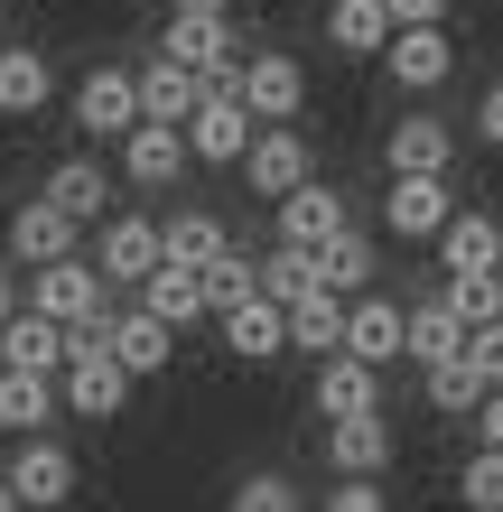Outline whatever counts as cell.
Instances as JSON below:
<instances>
[{
    "mask_svg": "<svg viewBox=\"0 0 503 512\" xmlns=\"http://www.w3.org/2000/svg\"><path fill=\"white\" fill-rule=\"evenodd\" d=\"M252 131H261V112L243 103V66H233V75H205V94H196V112H187V159H205V168H243Z\"/></svg>",
    "mask_w": 503,
    "mask_h": 512,
    "instance_id": "1",
    "label": "cell"
},
{
    "mask_svg": "<svg viewBox=\"0 0 503 512\" xmlns=\"http://www.w3.org/2000/svg\"><path fill=\"white\" fill-rule=\"evenodd\" d=\"M56 401H66L75 419H122V410H131V373H122V354L103 345V317L75 326L66 373H56Z\"/></svg>",
    "mask_w": 503,
    "mask_h": 512,
    "instance_id": "2",
    "label": "cell"
},
{
    "mask_svg": "<svg viewBox=\"0 0 503 512\" xmlns=\"http://www.w3.org/2000/svg\"><path fill=\"white\" fill-rule=\"evenodd\" d=\"M28 308H47L56 326H94V317H112V280L84 252H56L28 270Z\"/></svg>",
    "mask_w": 503,
    "mask_h": 512,
    "instance_id": "3",
    "label": "cell"
},
{
    "mask_svg": "<svg viewBox=\"0 0 503 512\" xmlns=\"http://www.w3.org/2000/svg\"><path fill=\"white\" fill-rule=\"evenodd\" d=\"M448 215H457L448 168H392V187H382V233H392V243H438Z\"/></svg>",
    "mask_w": 503,
    "mask_h": 512,
    "instance_id": "4",
    "label": "cell"
},
{
    "mask_svg": "<svg viewBox=\"0 0 503 512\" xmlns=\"http://www.w3.org/2000/svg\"><path fill=\"white\" fill-rule=\"evenodd\" d=\"M382 75H392L410 103L438 94V84L457 75V38H448V19H410V28H392V47H382Z\"/></svg>",
    "mask_w": 503,
    "mask_h": 512,
    "instance_id": "5",
    "label": "cell"
},
{
    "mask_svg": "<svg viewBox=\"0 0 503 512\" xmlns=\"http://www.w3.org/2000/svg\"><path fill=\"white\" fill-rule=\"evenodd\" d=\"M299 177H317L308 131H299V122H261V131H252V149H243V187H252L261 205H280Z\"/></svg>",
    "mask_w": 503,
    "mask_h": 512,
    "instance_id": "6",
    "label": "cell"
},
{
    "mask_svg": "<svg viewBox=\"0 0 503 512\" xmlns=\"http://www.w3.org/2000/svg\"><path fill=\"white\" fill-rule=\"evenodd\" d=\"M103 345L122 354V373H131V382H159V373L177 364V326L150 308V298H140V308H122V317H103Z\"/></svg>",
    "mask_w": 503,
    "mask_h": 512,
    "instance_id": "7",
    "label": "cell"
},
{
    "mask_svg": "<svg viewBox=\"0 0 503 512\" xmlns=\"http://www.w3.org/2000/svg\"><path fill=\"white\" fill-rule=\"evenodd\" d=\"M215 336H224L233 364H280V354H289V308L252 289V298H233V308L215 317Z\"/></svg>",
    "mask_w": 503,
    "mask_h": 512,
    "instance_id": "8",
    "label": "cell"
},
{
    "mask_svg": "<svg viewBox=\"0 0 503 512\" xmlns=\"http://www.w3.org/2000/svg\"><path fill=\"white\" fill-rule=\"evenodd\" d=\"M131 122H140V75L131 66H94L75 84V131L84 140H122Z\"/></svg>",
    "mask_w": 503,
    "mask_h": 512,
    "instance_id": "9",
    "label": "cell"
},
{
    "mask_svg": "<svg viewBox=\"0 0 503 512\" xmlns=\"http://www.w3.org/2000/svg\"><path fill=\"white\" fill-rule=\"evenodd\" d=\"M308 410L317 419H354V410H382V364H364V354H317V382H308Z\"/></svg>",
    "mask_w": 503,
    "mask_h": 512,
    "instance_id": "10",
    "label": "cell"
},
{
    "mask_svg": "<svg viewBox=\"0 0 503 512\" xmlns=\"http://www.w3.org/2000/svg\"><path fill=\"white\" fill-rule=\"evenodd\" d=\"M243 103L261 112V122H299V112H308V66H299L289 47L243 56Z\"/></svg>",
    "mask_w": 503,
    "mask_h": 512,
    "instance_id": "11",
    "label": "cell"
},
{
    "mask_svg": "<svg viewBox=\"0 0 503 512\" xmlns=\"http://www.w3.org/2000/svg\"><path fill=\"white\" fill-rule=\"evenodd\" d=\"M159 47L196 75H233V10H168Z\"/></svg>",
    "mask_w": 503,
    "mask_h": 512,
    "instance_id": "12",
    "label": "cell"
},
{
    "mask_svg": "<svg viewBox=\"0 0 503 512\" xmlns=\"http://www.w3.org/2000/svg\"><path fill=\"white\" fill-rule=\"evenodd\" d=\"M122 177L131 187H177V177H187V122H150V112H140L122 131Z\"/></svg>",
    "mask_w": 503,
    "mask_h": 512,
    "instance_id": "13",
    "label": "cell"
},
{
    "mask_svg": "<svg viewBox=\"0 0 503 512\" xmlns=\"http://www.w3.org/2000/svg\"><path fill=\"white\" fill-rule=\"evenodd\" d=\"M150 261H159V224L150 215H103L94 224V270H103V280L140 289V280H150Z\"/></svg>",
    "mask_w": 503,
    "mask_h": 512,
    "instance_id": "14",
    "label": "cell"
},
{
    "mask_svg": "<svg viewBox=\"0 0 503 512\" xmlns=\"http://www.w3.org/2000/svg\"><path fill=\"white\" fill-rule=\"evenodd\" d=\"M66 345H75V326H56L47 308L0 317V364H19V373H66Z\"/></svg>",
    "mask_w": 503,
    "mask_h": 512,
    "instance_id": "15",
    "label": "cell"
},
{
    "mask_svg": "<svg viewBox=\"0 0 503 512\" xmlns=\"http://www.w3.org/2000/svg\"><path fill=\"white\" fill-rule=\"evenodd\" d=\"M401 336H410L401 298H373V289L345 298V354H364V364H401Z\"/></svg>",
    "mask_w": 503,
    "mask_h": 512,
    "instance_id": "16",
    "label": "cell"
},
{
    "mask_svg": "<svg viewBox=\"0 0 503 512\" xmlns=\"http://www.w3.org/2000/svg\"><path fill=\"white\" fill-rule=\"evenodd\" d=\"M10 485H19V503H38V512H47V503H75V485H84V475H75V457H66V447L38 429V438H19Z\"/></svg>",
    "mask_w": 503,
    "mask_h": 512,
    "instance_id": "17",
    "label": "cell"
},
{
    "mask_svg": "<svg viewBox=\"0 0 503 512\" xmlns=\"http://www.w3.org/2000/svg\"><path fill=\"white\" fill-rule=\"evenodd\" d=\"M327 466L336 475H392V419H382V410L327 419Z\"/></svg>",
    "mask_w": 503,
    "mask_h": 512,
    "instance_id": "18",
    "label": "cell"
},
{
    "mask_svg": "<svg viewBox=\"0 0 503 512\" xmlns=\"http://www.w3.org/2000/svg\"><path fill=\"white\" fill-rule=\"evenodd\" d=\"M75 233H84V224H75L56 196H28L19 215H10V261L38 270V261H56V252H75Z\"/></svg>",
    "mask_w": 503,
    "mask_h": 512,
    "instance_id": "19",
    "label": "cell"
},
{
    "mask_svg": "<svg viewBox=\"0 0 503 512\" xmlns=\"http://www.w3.org/2000/svg\"><path fill=\"white\" fill-rule=\"evenodd\" d=\"M56 103V66L38 47H0V122H38Z\"/></svg>",
    "mask_w": 503,
    "mask_h": 512,
    "instance_id": "20",
    "label": "cell"
},
{
    "mask_svg": "<svg viewBox=\"0 0 503 512\" xmlns=\"http://www.w3.org/2000/svg\"><path fill=\"white\" fill-rule=\"evenodd\" d=\"M140 298H150L177 336H187V326H205V270H196V261H168V252H159L150 280H140Z\"/></svg>",
    "mask_w": 503,
    "mask_h": 512,
    "instance_id": "21",
    "label": "cell"
},
{
    "mask_svg": "<svg viewBox=\"0 0 503 512\" xmlns=\"http://www.w3.org/2000/svg\"><path fill=\"white\" fill-rule=\"evenodd\" d=\"M336 224H354V215H345V196H336V187H317V177H299V187L280 196V243H308V252H317Z\"/></svg>",
    "mask_w": 503,
    "mask_h": 512,
    "instance_id": "22",
    "label": "cell"
},
{
    "mask_svg": "<svg viewBox=\"0 0 503 512\" xmlns=\"http://www.w3.org/2000/svg\"><path fill=\"white\" fill-rule=\"evenodd\" d=\"M56 410H66V401H56V373H19V364H0V429H10V438H38Z\"/></svg>",
    "mask_w": 503,
    "mask_h": 512,
    "instance_id": "23",
    "label": "cell"
},
{
    "mask_svg": "<svg viewBox=\"0 0 503 512\" xmlns=\"http://www.w3.org/2000/svg\"><path fill=\"white\" fill-rule=\"evenodd\" d=\"M131 75H140V112H150V122H187L196 94H205V75H196V66H177L168 47L150 56V66H131Z\"/></svg>",
    "mask_w": 503,
    "mask_h": 512,
    "instance_id": "24",
    "label": "cell"
},
{
    "mask_svg": "<svg viewBox=\"0 0 503 512\" xmlns=\"http://www.w3.org/2000/svg\"><path fill=\"white\" fill-rule=\"evenodd\" d=\"M485 261H503V224L485 205H457V215L438 224V270H485Z\"/></svg>",
    "mask_w": 503,
    "mask_h": 512,
    "instance_id": "25",
    "label": "cell"
},
{
    "mask_svg": "<svg viewBox=\"0 0 503 512\" xmlns=\"http://www.w3.org/2000/svg\"><path fill=\"white\" fill-rule=\"evenodd\" d=\"M401 354H410L420 373H429V364H448V354H466V317L448 308V289L410 308V336H401Z\"/></svg>",
    "mask_w": 503,
    "mask_h": 512,
    "instance_id": "26",
    "label": "cell"
},
{
    "mask_svg": "<svg viewBox=\"0 0 503 512\" xmlns=\"http://www.w3.org/2000/svg\"><path fill=\"white\" fill-rule=\"evenodd\" d=\"M382 159L392 168H457V131L438 122V112H401L392 140H382Z\"/></svg>",
    "mask_w": 503,
    "mask_h": 512,
    "instance_id": "27",
    "label": "cell"
},
{
    "mask_svg": "<svg viewBox=\"0 0 503 512\" xmlns=\"http://www.w3.org/2000/svg\"><path fill=\"white\" fill-rule=\"evenodd\" d=\"M345 345V298L336 289H308V298H289V354H336Z\"/></svg>",
    "mask_w": 503,
    "mask_h": 512,
    "instance_id": "28",
    "label": "cell"
},
{
    "mask_svg": "<svg viewBox=\"0 0 503 512\" xmlns=\"http://www.w3.org/2000/svg\"><path fill=\"white\" fill-rule=\"evenodd\" d=\"M392 0H336L327 10V38H336V56H382L392 47Z\"/></svg>",
    "mask_w": 503,
    "mask_h": 512,
    "instance_id": "29",
    "label": "cell"
},
{
    "mask_svg": "<svg viewBox=\"0 0 503 512\" xmlns=\"http://www.w3.org/2000/svg\"><path fill=\"white\" fill-rule=\"evenodd\" d=\"M317 280H327L336 298L373 289V233H364V224H336L327 243H317Z\"/></svg>",
    "mask_w": 503,
    "mask_h": 512,
    "instance_id": "30",
    "label": "cell"
},
{
    "mask_svg": "<svg viewBox=\"0 0 503 512\" xmlns=\"http://www.w3.org/2000/svg\"><path fill=\"white\" fill-rule=\"evenodd\" d=\"M47 196L66 205L75 224H103V215H112V177H103L94 159H66V168H47Z\"/></svg>",
    "mask_w": 503,
    "mask_h": 512,
    "instance_id": "31",
    "label": "cell"
},
{
    "mask_svg": "<svg viewBox=\"0 0 503 512\" xmlns=\"http://www.w3.org/2000/svg\"><path fill=\"white\" fill-rule=\"evenodd\" d=\"M224 243H233V233H224V215H205V205H187V215L159 224V252H168V261H196V270L215 261Z\"/></svg>",
    "mask_w": 503,
    "mask_h": 512,
    "instance_id": "32",
    "label": "cell"
},
{
    "mask_svg": "<svg viewBox=\"0 0 503 512\" xmlns=\"http://www.w3.org/2000/svg\"><path fill=\"white\" fill-rule=\"evenodd\" d=\"M308 289H327L308 243H271V252H261V298H280V308H289V298H308Z\"/></svg>",
    "mask_w": 503,
    "mask_h": 512,
    "instance_id": "33",
    "label": "cell"
},
{
    "mask_svg": "<svg viewBox=\"0 0 503 512\" xmlns=\"http://www.w3.org/2000/svg\"><path fill=\"white\" fill-rule=\"evenodd\" d=\"M476 401H485V373L466 364V354L429 364V410H438V419H476Z\"/></svg>",
    "mask_w": 503,
    "mask_h": 512,
    "instance_id": "34",
    "label": "cell"
},
{
    "mask_svg": "<svg viewBox=\"0 0 503 512\" xmlns=\"http://www.w3.org/2000/svg\"><path fill=\"white\" fill-rule=\"evenodd\" d=\"M252 289H261V261H252V252H233V243H224L215 261H205V317H224L233 298H252Z\"/></svg>",
    "mask_w": 503,
    "mask_h": 512,
    "instance_id": "35",
    "label": "cell"
},
{
    "mask_svg": "<svg viewBox=\"0 0 503 512\" xmlns=\"http://www.w3.org/2000/svg\"><path fill=\"white\" fill-rule=\"evenodd\" d=\"M448 308H457L466 326L503 317V261H485V270H448Z\"/></svg>",
    "mask_w": 503,
    "mask_h": 512,
    "instance_id": "36",
    "label": "cell"
},
{
    "mask_svg": "<svg viewBox=\"0 0 503 512\" xmlns=\"http://www.w3.org/2000/svg\"><path fill=\"white\" fill-rule=\"evenodd\" d=\"M457 503L466 512H503V447H476V457L457 466Z\"/></svg>",
    "mask_w": 503,
    "mask_h": 512,
    "instance_id": "37",
    "label": "cell"
},
{
    "mask_svg": "<svg viewBox=\"0 0 503 512\" xmlns=\"http://www.w3.org/2000/svg\"><path fill=\"white\" fill-rule=\"evenodd\" d=\"M289 503H299L289 475H243V485H233V512H289Z\"/></svg>",
    "mask_w": 503,
    "mask_h": 512,
    "instance_id": "38",
    "label": "cell"
},
{
    "mask_svg": "<svg viewBox=\"0 0 503 512\" xmlns=\"http://www.w3.org/2000/svg\"><path fill=\"white\" fill-rule=\"evenodd\" d=\"M466 364H476L485 382H503V317H485V326H466Z\"/></svg>",
    "mask_w": 503,
    "mask_h": 512,
    "instance_id": "39",
    "label": "cell"
},
{
    "mask_svg": "<svg viewBox=\"0 0 503 512\" xmlns=\"http://www.w3.org/2000/svg\"><path fill=\"white\" fill-rule=\"evenodd\" d=\"M327 512H382V475H336Z\"/></svg>",
    "mask_w": 503,
    "mask_h": 512,
    "instance_id": "40",
    "label": "cell"
},
{
    "mask_svg": "<svg viewBox=\"0 0 503 512\" xmlns=\"http://www.w3.org/2000/svg\"><path fill=\"white\" fill-rule=\"evenodd\" d=\"M476 140L503 149V84H485V94H476Z\"/></svg>",
    "mask_w": 503,
    "mask_h": 512,
    "instance_id": "41",
    "label": "cell"
},
{
    "mask_svg": "<svg viewBox=\"0 0 503 512\" xmlns=\"http://www.w3.org/2000/svg\"><path fill=\"white\" fill-rule=\"evenodd\" d=\"M476 447H503V382H485V401H476Z\"/></svg>",
    "mask_w": 503,
    "mask_h": 512,
    "instance_id": "42",
    "label": "cell"
},
{
    "mask_svg": "<svg viewBox=\"0 0 503 512\" xmlns=\"http://www.w3.org/2000/svg\"><path fill=\"white\" fill-rule=\"evenodd\" d=\"M392 19L410 28V19H448V0H392Z\"/></svg>",
    "mask_w": 503,
    "mask_h": 512,
    "instance_id": "43",
    "label": "cell"
},
{
    "mask_svg": "<svg viewBox=\"0 0 503 512\" xmlns=\"http://www.w3.org/2000/svg\"><path fill=\"white\" fill-rule=\"evenodd\" d=\"M19 308V280H10V261H0V317H10Z\"/></svg>",
    "mask_w": 503,
    "mask_h": 512,
    "instance_id": "44",
    "label": "cell"
},
{
    "mask_svg": "<svg viewBox=\"0 0 503 512\" xmlns=\"http://www.w3.org/2000/svg\"><path fill=\"white\" fill-rule=\"evenodd\" d=\"M168 10H233V0H168Z\"/></svg>",
    "mask_w": 503,
    "mask_h": 512,
    "instance_id": "45",
    "label": "cell"
},
{
    "mask_svg": "<svg viewBox=\"0 0 503 512\" xmlns=\"http://www.w3.org/2000/svg\"><path fill=\"white\" fill-rule=\"evenodd\" d=\"M0 512H19V485H10V475H0Z\"/></svg>",
    "mask_w": 503,
    "mask_h": 512,
    "instance_id": "46",
    "label": "cell"
}]
</instances>
